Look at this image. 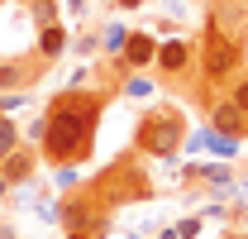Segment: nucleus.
I'll return each instance as SVG.
<instances>
[{"label": "nucleus", "mask_w": 248, "mask_h": 239, "mask_svg": "<svg viewBox=\"0 0 248 239\" xmlns=\"http://www.w3.org/2000/svg\"><path fill=\"white\" fill-rule=\"evenodd\" d=\"M120 91L100 86V91H72L62 86L48 105H43V115H48V134H43V163L48 168H81L95 149V129H100V115H105V105L115 101Z\"/></svg>", "instance_id": "nucleus-1"}, {"label": "nucleus", "mask_w": 248, "mask_h": 239, "mask_svg": "<svg viewBox=\"0 0 248 239\" xmlns=\"http://www.w3.org/2000/svg\"><path fill=\"white\" fill-rule=\"evenodd\" d=\"M239 72H244V38L205 24L201 43H196V96L205 101V96L224 91Z\"/></svg>", "instance_id": "nucleus-2"}, {"label": "nucleus", "mask_w": 248, "mask_h": 239, "mask_svg": "<svg viewBox=\"0 0 248 239\" xmlns=\"http://www.w3.org/2000/svg\"><path fill=\"white\" fill-rule=\"evenodd\" d=\"M134 149L143 158H177L186 149V110L162 101L153 110H143L134 124Z\"/></svg>", "instance_id": "nucleus-3"}, {"label": "nucleus", "mask_w": 248, "mask_h": 239, "mask_svg": "<svg viewBox=\"0 0 248 239\" xmlns=\"http://www.w3.org/2000/svg\"><path fill=\"white\" fill-rule=\"evenodd\" d=\"M58 225H62V239H105L110 210L100 206V196L81 182V187L58 196Z\"/></svg>", "instance_id": "nucleus-4"}, {"label": "nucleus", "mask_w": 248, "mask_h": 239, "mask_svg": "<svg viewBox=\"0 0 248 239\" xmlns=\"http://www.w3.org/2000/svg\"><path fill=\"white\" fill-rule=\"evenodd\" d=\"M86 187H91L95 196H100V206H105V210L124 206V201H148V196H153V182L143 177V172H139V168H134L129 158L110 163L105 172H95Z\"/></svg>", "instance_id": "nucleus-5"}, {"label": "nucleus", "mask_w": 248, "mask_h": 239, "mask_svg": "<svg viewBox=\"0 0 248 239\" xmlns=\"http://www.w3.org/2000/svg\"><path fill=\"white\" fill-rule=\"evenodd\" d=\"M153 77L162 86H182V91L196 96V43L182 38V34L162 38L157 43V58H153Z\"/></svg>", "instance_id": "nucleus-6"}, {"label": "nucleus", "mask_w": 248, "mask_h": 239, "mask_svg": "<svg viewBox=\"0 0 248 239\" xmlns=\"http://www.w3.org/2000/svg\"><path fill=\"white\" fill-rule=\"evenodd\" d=\"M43 77H48V62L38 58V53H24V58H0V96H5V91L29 96Z\"/></svg>", "instance_id": "nucleus-7"}, {"label": "nucleus", "mask_w": 248, "mask_h": 239, "mask_svg": "<svg viewBox=\"0 0 248 239\" xmlns=\"http://www.w3.org/2000/svg\"><path fill=\"white\" fill-rule=\"evenodd\" d=\"M201 105H205V124H210V129L229 134V139H248V110H239V105H234L224 91L205 96Z\"/></svg>", "instance_id": "nucleus-8"}, {"label": "nucleus", "mask_w": 248, "mask_h": 239, "mask_svg": "<svg viewBox=\"0 0 248 239\" xmlns=\"http://www.w3.org/2000/svg\"><path fill=\"white\" fill-rule=\"evenodd\" d=\"M157 43H162V38H157L153 29H129V43H124V67H129V72H153V58H157Z\"/></svg>", "instance_id": "nucleus-9"}, {"label": "nucleus", "mask_w": 248, "mask_h": 239, "mask_svg": "<svg viewBox=\"0 0 248 239\" xmlns=\"http://www.w3.org/2000/svg\"><path fill=\"white\" fill-rule=\"evenodd\" d=\"M33 53L48 62V67H53L58 58H67V53H72V34H67V24H62V19L38 24V29H33Z\"/></svg>", "instance_id": "nucleus-10"}, {"label": "nucleus", "mask_w": 248, "mask_h": 239, "mask_svg": "<svg viewBox=\"0 0 248 239\" xmlns=\"http://www.w3.org/2000/svg\"><path fill=\"white\" fill-rule=\"evenodd\" d=\"M186 182H201V187H205V191H215V196L239 191V177H234V168H229V163H191V168H186Z\"/></svg>", "instance_id": "nucleus-11"}, {"label": "nucleus", "mask_w": 248, "mask_h": 239, "mask_svg": "<svg viewBox=\"0 0 248 239\" xmlns=\"http://www.w3.org/2000/svg\"><path fill=\"white\" fill-rule=\"evenodd\" d=\"M38 168H43V153L33 149V144H19V149L5 158V168H0V172L15 182V187H29V182L38 177Z\"/></svg>", "instance_id": "nucleus-12"}, {"label": "nucleus", "mask_w": 248, "mask_h": 239, "mask_svg": "<svg viewBox=\"0 0 248 239\" xmlns=\"http://www.w3.org/2000/svg\"><path fill=\"white\" fill-rule=\"evenodd\" d=\"M210 24L234 34V38H244L248 34V0H215L210 5Z\"/></svg>", "instance_id": "nucleus-13"}, {"label": "nucleus", "mask_w": 248, "mask_h": 239, "mask_svg": "<svg viewBox=\"0 0 248 239\" xmlns=\"http://www.w3.org/2000/svg\"><path fill=\"white\" fill-rule=\"evenodd\" d=\"M239 144H244V139H229V134H219V129H210V124H205V134H201V139H191V149H201V153H215L219 163L239 158Z\"/></svg>", "instance_id": "nucleus-14"}, {"label": "nucleus", "mask_w": 248, "mask_h": 239, "mask_svg": "<svg viewBox=\"0 0 248 239\" xmlns=\"http://www.w3.org/2000/svg\"><path fill=\"white\" fill-rule=\"evenodd\" d=\"M124 43H129V29L124 24H100V53L105 58H120Z\"/></svg>", "instance_id": "nucleus-15"}, {"label": "nucleus", "mask_w": 248, "mask_h": 239, "mask_svg": "<svg viewBox=\"0 0 248 239\" xmlns=\"http://www.w3.org/2000/svg\"><path fill=\"white\" fill-rule=\"evenodd\" d=\"M24 144V134H19V124H15V115H0V168H5V158Z\"/></svg>", "instance_id": "nucleus-16"}, {"label": "nucleus", "mask_w": 248, "mask_h": 239, "mask_svg": "<svg viewBox=\"0 0 248 239\" xmlns=\"http://www.w3.org/2000/svg\"><path fill=\"white\" fill-rule=\"evenodd\" d=\"M24 5H29L33 29H38V24H53V19H62V0H24Z\"/></svg>", "instance_id": "nucleus-17"}, {"label": "nucleus", "mask_w": 248, "mask_h": 239, "mask_svg": "<svg viewBox=\"0 0 248 239\" xmlns=\"http://www.w3.org/2000/svg\"><path fill=\"white\" fill-rule=\"evenodd\" d=\"M72 48H77V53H81V58H100V29H86V34H77V38H72Z\"/></svg>", "instance_id": "nucleus-18"}, {"label": "nucleus", "mask_w": 248, "mask_h": 239, "mask_svg": "<svg viewBox=\"0 0 248 239\" xmlns=\"http://www.w3.org/2000/svg\"><path fill=\"white\" fill-rule=\"evenodd\" d=\"M224 96H229V101H234L239 110H248V72H239V77H234V82L224 86Z\"/></svg>", "instance_id": "nucleus-19"}, {"label": "nucleus", "mask_w": 248, "mask_h": 239, "mask_svg": "<svg viewBox=\"0 0 248 239\" xmlns=\"http://www.w3.org/2000/svg\"><path fill=\"white\" fill-rule=\"evenodd\" d=\"M148 91H153V82H148V77H134V72H129V77H120V96H148Z\"/></svg>", "instance_id": "nucleus-20"}, {"label": "nucleus", "mask_w": 248, "mask_h": 239, "mask_svg": "<svg viewBox=\"0 0 248 239\" xmlns=\"http://www.w3.org/2000/svg\"><path fill=\"white\" fill-rule=\"evenodd\" d=\"M115 5V15H134V10H143V5H153V0H110Z\"/></svg>", "instance_id": "nucleus-21"}, {"label": "nucleus", "mask_w": 248, "mask_h": 239, "mask_svg": "<svg viewBox=\"0 0 248 239\" xmlns=\"http://www.w3.org/2000/svg\"><path fill=\"white\" fill-rule=\"evenodd\" d=\"M10 191H15V182H10V177H5V172H0V201H5Z\"/></svg>", "instance_id": "nucleus-22"}, {"label": "nucleus", "mask_w": 248, "mask_h": 239, "mask_svg": "<svg viewBox=\"0 0 248 239\" xmlns=\"http://www.w3.org/2000/svg\"><path fill=\"white\" fill-rule=\"evenodd\" d=\"M224 239H248V235H244V230H229V235H224Z\"/></svg>", "instance_id": "nucleus-23"}, {"label": "nucleus", "mask_w": 248, "mask_h": 239, "mask_svg": "<svg viewBox=\"0 0 248 239\" xmlns=\"http://www.w3.org/2000/svg\"><path fill=\"white\" fill-rule=\"evenodd\" d=\"M210 5H215V0H210Z\"/></svg>", "instance_id": "nucleus-24"}]
</instances>
